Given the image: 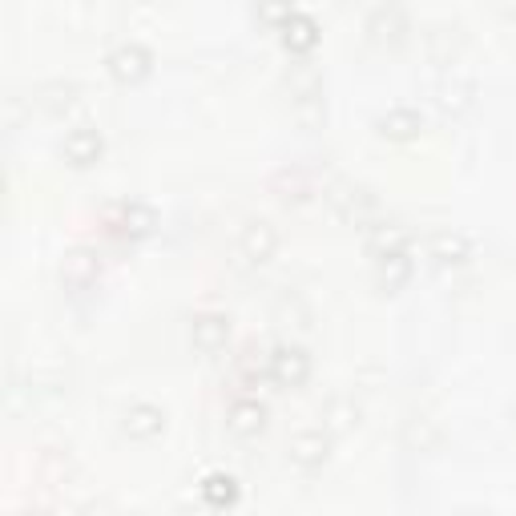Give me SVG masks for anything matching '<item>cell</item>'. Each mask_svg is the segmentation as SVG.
<instances>
[{
	"mask_svg": "<svg viewBox=\"0 0 516 516\" xmlns=\"http://www.w3.org/2000/svg\"><path fill=\"white\" fill-rule=\"evenodd\" d=\"M64 145H69V154H73L77 161H85V158H89V154L97 149V137H93V133H85V129H81V133H73V137H69Z\"/></svg>",
	"mask_w": 516,
	"mask_h": 516,
	"instance_id": "obj_1",
	"label": "cell"
}]
</instances>
